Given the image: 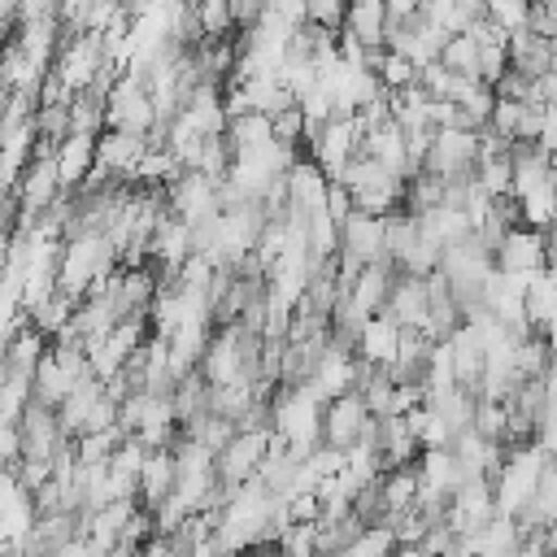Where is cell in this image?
<instances>
[{
	"mask_svg": "<svg viewBox=\"0 0 557 557\" xmlns=\"http://www.w3.org/2000/svg\"><path fill=\"white\" fill-rule=\"evenodd\" d=\"M548 461H553V457H548L540 444H531V448H509V461H505L500 483H496L500 518H518V513L535 500V492H540V479H544Z\"/></svg>",
	"mask_w": 557,
	"mask_h": 557,
	"instance_id": "obj_1",
	"label": "cell"
},
{
	"mask_svg": "<svg viewBox=\"0 0 557 557\" xmlns=\"http://www.w3.org/2000/svg\"><path fill=\"white\" fill-rule=\"evenodd\" d=\"M270 440H274V435H265V431H239V435L218 453V461H213L218 483L244 487L248 479H257V470H261V461H265V453H270Z\"/></svg>",
	"mask_w": 557,
	"mask_h": 557,
	"instance_id": "obj_2",
	"label": "cell"
},
{
	"mask_svg": "<svg viewBox=\"0 0 557 557\" xmlns=\"http://www.w3.org/2000/svg\"><path fill=\"white\" fill-rule=\"evenodd\" d=\"M152 126H157V109H152L148 87L122 74V83L109 96V131H126V135H144L148 139Z\"/></svg>",
	"mask_w": 557,
	"mask_h": 557,
	"instance_id": "obj_3",
	"label": "cell"
},
{
	"mask_svg": "<svg viewBox=\"0 0 557 557\" xmlns=\"http://www.w3.org/2000/svg\"><path fill=\"white\" fill-rule=\"evenodd\" d=\"M370 418H374V413H370V405H366L357 392L331 400V405L322 409V444H326V448H339V453L357 448Z\"/></svg>",
	"mask_w": 557,
	"mask_h": 557,
	"instance_id": "obj_4",
	"label": "cell"
},
{
	"mask_svg": "<svg viewBox=\"0 0 557 557\" xmlns=\"http://www.w3.org/2000/svg\"><path fill=\"white\" fill-rule=\"evenodd\" d=\"M170 205H174V218L187 222L191 231L222 213V209H218V183L205 178L200 170H187V174L170 187Z\"/></svg>",
	"mask_w": 557,
	"mask_h": 557,
	"instance_id": "obj_5",
	"label": "cell"
},
{
	"mask_svg": "<svg viewBox=\"0 0 557 557\" xmlns=\"http://www.w3.org/2000/svg\"><path fill=\"white\" fill-rule=\"evenodd\" d=\"M200 370H205V379H209L213 387L248 383V379H244V331H239V326L213 331V339H209V352H205Z\"/></svg>",
	"mask_w": 557,
	"mask_h": 557,
	"instance_id": "obj_6",
	"label": "cell"
},
{
	"mask_svg": "<svg viewBox=\"0 0 557 557\" xmlns=\"http://www.w3.org/2000/svg\"><path fill=\"white\" fill-rule=\"evenodd\" d=\"M496 270L500 274H527V278L540 274V270H548V244H544V235L531 231V226L509 231V239L496 252Z\"/></svg>",
	"mask_w": 557,
	"mask_h": 557,
	"instance_id": "obj_7",
	"label": "cell"
},
{
	"mask_svg": "<svg viewBox=\"0 0 557 557\" xmlns=\"http://www.w3.org/2000/svg\"><path fill=\"white\" fill-rule=\"evenodd\" d=\"M287 191H292V213H305L309 222L318 213H326V196H331V178L322 174L318 161L300 157L292 170H287Z\"/></svg>",
	"mask_w": 557,
	"mask_h": 557,
	"instance_id": "obj_8",
	"label": "cell"
},
{
	"mask_svg": "<svg viewBox=\"0 0 557 557\" xmlns=\"http://www.w3.org/2000/svg\"><path fill=\"white\" fill-rule=\"evenodd\" d=\"M509 65L518 74H527L531 83L557 74V44L553 39H540L535 30H513L509 35Z\"/></svg>",
	"mask_w": 557,
	"mask_h": 557,
	"instance_id": "obj_9",
	"label": "cell"
},
{
	"mask_svg": "<svg viewBox=\"0 0 557 557\" xmlns=\"http://www.w3.org/2000/svg\"><path fill=\"white\" fill-rule=\"evenodd\" d=\"M144 157H148V139L144 135L104 131L100 144H96V165H104V170H113V174H122L131 183H135V170L144 165Z\"/></svg>",
	"mask_w": 557,
	"mask_h": 557,
	"instance_id": "obj_10",
	"label": "cell"
},
{
	"mask_svg": "<svg viewBox=\"0 0 557 557\" xmlns=\"http://www.w3.org/2000/svg\"><path fill=\"white\" fill-rule=\"evenodd\" d=\"M339 235H344V248H339V252L357 257L361 265H379V261H387L383 218H366V213H352V218L339 226Z\"/></svg>",
	"mask_w": 557,
	"mask_h": 557,
	"instance_id": "obj_11",
	"label": "cell"
},
{
	"mask_svg": "<svg viewBox=\"0 0 557 557\" xmlns=\"http://www.w3.org/2000/svg\"><path fill=\"white\" fill-rule=\"evenodd\" d=\"M383 313H392L405 331H426V322H431V292H426V278L400 274V278H396V292H392V305H387Z\"/></svg>",
	"mask_w": 557,
	"mask_h": 557,
	"instance_id": "obj_12",
	"label": "cell"
},
{
	"mask_svg": "<svg viewBox=\"0 0 557 557\" xmlns=\"http://www.w3.org/2000/svg\"><path fill=\"white\" fill-rule=\"evenodd\" d=\"M396 278H400V270L392 265V261H379V265H366L361 270V278H357V287H352V305L366 313V318H379L387 305H392V292H396Z\"/></svg>",
	"mask_w": 557,
	"mask_h": 557,
	"instance_id": "obj_13",
	"label": "cell"
},
{
	"mask_svg": "<svg viewBox=\"0 0 557 557\" xmlns=\"http://www.w3.org/2000/svg\"><path fill=\"white\" fill-rule=\"evenodd\" d=\"M352 383H357V357H348V352H326L322 357V366L313 370V379H309V392L322 400V405H331V400H339V396H348L352 392Z\"/></svg>",
	"mask_w": 557,
	"mask_h": 557,
	"instance_id": "obj_14",
	"label": "cell"
},
{
	"mask_svg": "<svg viewBox=\"0 0 557 557\" xmlns=\"http://www.w3.org/2000/svg\"><path fill=\"white\" fill-rule=\"evenodd\" d=\"M400 331H405V326H400L392 313L370 318L366 331H361V339H357V357L370 361V366H392L396 352H400Z\"/></svg>",
	"mask_w": 557,
	"mask_h": 557,
	"instance_id": "obj_15",
	"label": "cell"
},
{
	"mask_svg": "<svg viewBox=\"0 0 557 557\" xmlns=\"http://www.w3.org/2000/svg\"><path fill=\"white\" fill-rule=\"evenodd\" d=\"M96 135H70L57 152V170H61V187L65 191H78L87 183V174L96 170Z\"/></svg>",
	"mask_w": 557,
	"mask_h": 557,
	"instance_id": "obj_16",
	"label": "cell"
},
{
	"mask_svg": "<svg viewBox=\"0 0 557 557\" xmlns=\"http://www.w3.org/2000/svg\"><path fill=\"white\" fill-rule=\"evenodd\" d=\"M344 30L366 48H387V0H357L348 4Z\"/></svg>",
	"mask_w": 557,
	"mask_h": 557,
	"instance_id": "obj_17",
	"label": "cell"
},
{
	"mask_svg": "<svg viewBox=\"0 0 557 557\" xmlns=\"http://www.w3.org/2000/svg\"><path fill=\"white\" fill-rule=\"evenodd\" d=\"M509 161H513V196H527L553 178V157L540 144H513Z\"/></svg>",
	"mask_w": 557,
	"mask_h": 557,
	"instance_id": "obj_18",
	"label": "cell"
},
{
	"mask_svg": "<svg viewBox=\"0 0 557 557\" xmlns=\"http://www.w3.org/2000/svg\"><path fill=\"white\" fill-rule=\"evenodd\" d=\"M383 239H387V261L400 270V265H405V257L422 244V226H418V218H413V213L396 209L392 218H383Z\"/></svg>",
	"mask_w": 557,
	"mask_h": 557,
	"instance_id": "obj_19",
	"label": "cell"
},
{
	"mask_svg": "<svg viewBox=\"0 0 557 557\" xmlns=\"http://www.w3.org/2000/svg\"><path fill=\"white\" fill-rule=\"evenodd\" d=\"M444 191H448V183L440 178V174H431V170H422L418 178H409L405 183V213H413V218H426L431 209H440L444 205Z\"/></svg>",
	"mask_w": 557,
	"mask_h": 557,
	"instance_id": "obj_20",
	"label": "cell"
},
{
	"mask_svg": "<svg viewBox=\"0 0 557 557\" xmlns=\"http://www.w3.org/2000/svg\"><path fill=\"white\" fill-rule=\"evenodd\" d=\"M418 492H422L418 466H400V470H387V474H383V500H387V513L418 509Z\"/></svg>",
	"mask_w": 557,
	"mask_h": 557,
	"instance_id": "obj_21",
	"label": "cell"
},
{
	"mask_svg": "<svg viewBox=\"0 0 557 557\" xmlns=\"http://www.w3.org/2000/svg\"><path fill=\"white\" fill-rule=\"evenodd\" d=\"M527 318L535 331H544L548 322H557V278L548 270H540L527 287Z\"/></svg>",
	"mask_w": 557,
	"mask_h": 557,
	"instance_id": "obj_22",
	"label": "cell"
},
{
	"mask_svg": "<svg viewBox=\"0 0 557 557\" xmlns=\"http://www.w3.org/2000/svg\"><path fill=\"white\" fill-rule=\"evenodd\" d=\"M226 135H231V144H235L239 157H244V152H261V148L274 144V117H265V113H248V117L231 122Z\"/></svg>",
	"mask_w": 557,
	"mask_h": 557,
	"instance_id": "obj_23",
	"label": "cell"
},
{
	"mask_svg": "<svg viewBox=\"0 0 557 557\" xmlns=\"http://www.w3.org/2000/svg\"><path fill=\"white\" fill-rule=\"evenodd\" d=\"M479 57H483V48H479L470 35H453L448 48L440 52V65H448V70L461 74V78H479ZM479 83H483V78H479Z\"/></svg>",
	"mask_w": 557,
	"mask_h": 557,
	"instance_id": "obj_24",
	"label": "cell"
},
{
	"mask_svg": "<svg viewBox=\"0 0 557 557\" xmlns=\"http://www.w3.org/2000/svg\"><path fill=\"white\" fill-rule=\"evenodd\" d=\"M196 17H200L205 39H213V44H222V39H235V35H239L226 0H205V4H196Z\"/></svg>",
	"mask_w": 557,
	"mask_h": 557,
	"instance_id": "obj_25",
	"label": "cell"
},
{
	"mask_svg": "<svg viewBox=\"0 0 557 557\" xmlns=\"http://www.w3.org/2000/svg\"><path fill=\"white\" fill-rule=\"evenodd\" d=\"M474 431H479L483 440H492V444H505V440H509V413H505V405L479 400V409H474Z\"/></svg>",
	"mask_w": 557,
	"mask_h": 557,
	"instance_id": "obj_26",
	"label": "cell"
},
{
	"mask_svg": "<svg viewBox=\"0 0 557 557\" xmlns=\"http://www.w3.org/2000/svg\"><path fill=\"white\" fill-rule=\"evenodd\" d=\"M479 183L487 187V196H513V161L509 157H492V161H479Z\"/></svg>",
	"mask_w": 557,
	"mask_h": 557,
	"instance_id": "obj_27",
	"label": "cell"
},
{
	"mask_svg": "<svg viewBox=\"0 0 557 557\" xmlns=\"http://www.w3.org/2000/svg\"><path fill=\"white\" fill-rule=\"evenodd\" d=\"M283 557H318V522H292L287 535L278 540Z\"/></svg>",
	"mask_w": 557,
	"mask_h": 557,
	"instance_id": "obj_28",
	"label": "cell"
},
{
	"mask_svg": "<svg viewBox=\"0 0 557 557\" xmlns=\"http://www.w3.org/2000/svg\"><path fill=\"white\" fill-rule=\"evenodd\" d=\"M418 74H422V70H418L409 57L387 52V65H383V74H379V78H383V87H387V91H405V87H413V83H418Z\"/></svg>",
	"mask_w": 557,
	"mask_h": 557,
	"instance_id": "obj_29",
	"label": "cell"
},
{
	"mask_svg": "<svg viewBox=\"0 0 557 557\" xmlns=\"http://www.w3.org/2000/svg\"><path fill=\"white\" fill-rule=\"evenodd\" d=\"M487 17L500 26V30H527L531 22V4H509V0H487Z\"/></svg>",
	"mask_w": 557,
	"mask_h": 557,
	"instance_id": "obj_30",
	"label": "cell"
},
{
	"mask_svg": "<svg viewBox=\"0 0 557 557\" xmlns=\"http://www.w3.org/2000/svg\"><path fill=\"white\" fill-rule=\"evenodd\" d=\"M396 553V535L387 531V527H370L352 548H348V557H392Z\"/></svg>",
	"mask_w": 557,
	"mask_h": 557,
	"instance_id": "obj_31",
	"label": "cell"
},
{
	"mask_svg": "<svg viewBox=\"0 0 557 557\" xmlns=\"http://www.w3.org/2000/svg\"><path fill=\"white\" fill-rule=\"evenodd\" d=\"M305 131H309V122H305V109H300V104L274 117V139L287 144V148H300V144H305Z\"/></svg>",
	"mask_w": 557,
	"mask_h": 557,
	"instance_id": "obj_32",
	"label": "cell"
},
{
	"mask_svg": "<svg viewBox=\"0 0 557 557\" xmlns=\"http://www.w3.org/2000/svg\"><path fill=\"white\" fill-rule=\"evenodd\" d=\"M309 22L339 35L344 22H348V4H339V0H313V4H309Z\"/></svg>",
	"mask_w": 557,
	"mask_h": 557,
	"instance_id": "obj_33",
	"label": "cell"
},
{
	"mask_svg": "<svg viewBox=\"0 0 557 557\" xmlns=\"http://www.w3.org/2000/svg\"><path fill=\"white\" fill-rule=\"evenodd\" d=\"M518 122H522V104H518V100H496V109H492V122H487V126H496L500 135L518 139Z\"/></svg>",
	"mask_w": 557,
	"mask_h": 557,
	"instance_id": "obj_34",
	"label": "cell"
},
{
	"mask_svg": "<svg viewBox=\"0 0 557 557\" xmlns=\"http://www.w3.org/2000/svg\"><path fill=\"white\" fill-rule=\"evenodd\" d=\"M352 213H357V205H352V191H348L344 183H331V196H326V218L344 226Z\"/></svg>",
	"mask_w": 557,
	"mask_h": 557,
	"instance_id": "obj_35",
	"label": "cell"
},
{
	"mask_svg": "<svg viewBox=\"0 0 557 557\" xmlns=\"http://www.w3.org/2000/svg\"><path fill=\"white\" fill-rule=\"evenodd\" d=\"M287 509H292V522H322V496H318V492L292 496Z\"/></svg>",
	"mask_w": 557,
	"mask_h": 557,
	"instance_id": "obj_36",
	"label": "cell"
},
{
	"mask_svg": "<svg viewBox=\"0 0 557 557\" xmlns=\"http://www.w3.org/2000/svg\"><path fill=\"white\" fill-rule=\"evenodd\" d=\"M492 213H496L509 231L522 226V200H518V196H496V200H492Z\"/></svg>",
	"mask_w": 557,
	"mask_h": 557,
	"instance_id": "obj_37",
	"label": "cell"
},
{
	"mask_svg": "<svg viewBox=\"0 0 557 557\" xmlns=\"http://www.w3.org/2000/svg\"><path fill=\"white\" fill-rule=\"evenodd\" d=\"M0 453H4V470L22 461V431L17 426H0Z\"/></svg>",
	"mask_w": 557,
	"mask_h": 557,
	"instance_id": "obj_38",
	"label": "cell"
},
{
	"mask_svg": "<svg viewBox=\"0 0 557 557\" xmlns=\"http://www.w3.org/2000/svg\"><path fill=\"white\" fill-rule=\"evenodd\" d=\"M392 557H426V553H422V544H396Z\"/></svg>",
	"mask_w": 557,
	"mask_h": 557,
	"instance_id": "obj_39",
	"label": "cell"
},
{
	"mask_svg": "<svg viewBox=\"0 0 557 557\" xmlns=\"http://www.w3.org/2000/svg\"><path fill=\"white\" fill-rule=\"evenodd\" d=\"M548 553H557V527L548 531Z\"/></svg>",
	"mask_w": 557,
	"mask_h": 557,
	"instance_id": "obj_40",
	"label": "cell"
}]
</instances>
